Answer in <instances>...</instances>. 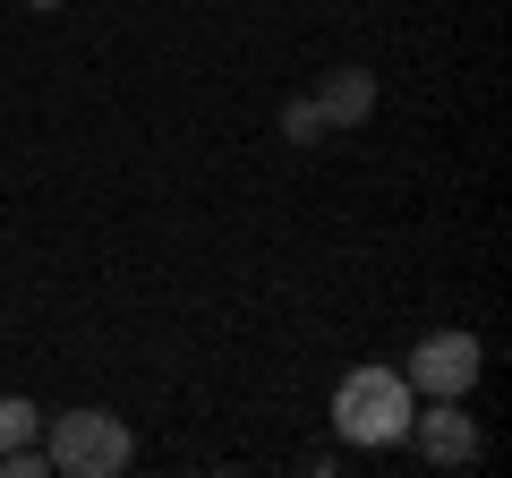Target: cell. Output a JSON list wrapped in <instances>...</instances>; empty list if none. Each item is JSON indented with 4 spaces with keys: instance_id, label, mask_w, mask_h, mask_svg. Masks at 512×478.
Wrapping results in <instances>:
<instances>
[{
    "instance_id": "cell-1",
    "label": "cell",
    "mask_w": 512,
    "mask_h": 478,
    "mask_svg": "<svg viewBox=\"0 0 512 478\" xmlns=\"http://www.w3.org/2000/svg\"><path fill=\"white\" fill-rule=\"evenodd\" d=\"M410 410H419V393L393 368H350L342 385H333V427H342V444H402Z\"/></svg>"
},
{
    "instance_id": "cell-5",
    "label": "cell",
    "mask_w": 512,
    "mask_h": 478,
    "mask_svg": "<svg viewBox=\"0 0 512 478\" xmlns=\"http://www.w3.org/2000/svg\"><path fill=\"white\" fill-rule=\"evenodd\" d=\"M316 111H325V129H359L367 111H376V77L350 60V69H333L325 86H316Z\"/></svg>"
},
{
    "instance_id": "cell-3",
    "label": "cell",
    "mask_w": 512,
    "mask_h": 478,
    "mask_svg": "<svg viewBox=\"0 0 512 478\" xmlns=\"http://www.w3.org/2000/svg\"><path fill=\"white\" fill-rule=\"evenodd\" d=\"M410 444H419L436 470H470L478 461V419L461 393H427V410H410Z\"/></svg>"
},
{
    "instance_id": "cell-2",
    "label": "cell",
    "mask_w": 512,
    "mask_h": 478,
    "mask_svg": "<svg viewBox=\"0 0 512 478\" xmlns=\"http://www.w3.org/2000/svg\"><path fill=\"white\" fill-rule=\"evenodd\" d=\"M43 453H52V470H60V478H120L137 444H128V427L111 419V410H60Z\"/></svg>"
},
{
    "instance_id": "cell-8",
    "label": "cell",
    "mask_w": 512,
    "mask_h": 478,
    "mask_svg": "<svg viewBox=\"0 0 512 478\" xmlns=\"http://www.w3.org/2000/svg\"><path fill=\"white\" fill-rule=\"evenodd\" d=\"M26 9H69V0H26Z\"/></svg>"
},
{
    "instance_id": "cell-6",
    "label": "cell",
    "mask_w": 512,
    "mask_h": 478,
    "mask_svg": "<svg viewBox=\"0 0 512 478\" xmlns=\"http://www.w3.org/2000/svg\"><path fill=\"white\" fill-rule=\"evenodd\" d=\"M43 427V410L35 402H18V393H0V453H9V444H26Z\"/></svg>"
},
{
    "instance_id": "cell-4",
    "label": "cell",
    "mask_w": 512,
    "mask_h": 478,
    "mask_svg": "<svg viewBox=\"0 0 512 478\" xmlns=\"http://www.w3.org/2000/svg\"><path fill=\"white\" fill-rule=\"evenodd\" d=\"M478 368H487V350H478V333H427L419 350H410V393H461L470 402Z\"/></svg>"
},
{
    "instance_id": "cell-7",
    "label": "cell",
    "mask_w": 512,
    "mask_h": 478,
    "mask_svg": "<svg viewBox=\"0 0 512 478\" xmlns=\"http://www.w3.org/2000/svg\"><path fill=\"white\" fill-rule=\"evenodd\" d=\"M282 137H291V146H316V137H325V111H316V94L282 111Z\"/></svg>"
}]
</instances>
